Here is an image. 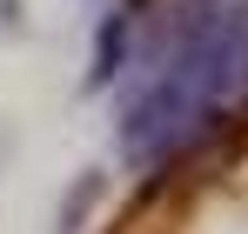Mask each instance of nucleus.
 I'll return each mask as SVG.
<instances>
[{
	"instance_id": "nucleus-1",
	"label": "nucleus",
	"mask_w": 248,
	"mask_h": 234,
	"mask_svg": "<svg viewBox=\"0 0 248 234\" xmlns=\"http://www.w3.org/2000/svg\"><path fill=\"white\" fill-rule=\"evenodd\" d=\"M248 101V7L235 0H202L195 20L174 27V47L155 54V74L134 101L127 147L141 161H174L202 134L221 127Z\"/></svg>"
}]
</instances>
